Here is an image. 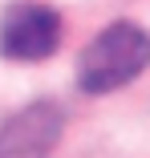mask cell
<instances>
[{
  "label": "cell",
  "mask_w": 150,
  "mask_h": 158,
  "mask_svg": "<svg viewBox=\"0 0 150 158\" xmlns=\"http://www.w3.org/2000/svg\"><path fill=\"white\" fill-rule=\"evenodd\" d=\"M150 65V33L134 20H114L77 57V85L85 93H114Z\"/></svg>",
  "instance_id": "6da1fadb"
},
{
  "label": "cell",
  "mask_w": 150,
  "mask_h": 158,
  "mask_svg": "<svg viewBox=\"0 0 150 158\" xmlns=\"http://www.w3.org/2000/svg\"><path fill=\"white\" fill-rule=\"evenodd\" d=\"M61 45V16L45 4H20L0 24V49L8 61H45Z\"/></svg>",
  "instance_id": "7a4b0ae2"
},
{
  "label": "cell",
  "mask_w": 150,
  "mask_h": 158,
  "mask_svg": "<svg viewBox=\"0 0 150 158\" xmlns=\"http://www.w3.org/2000/svg\"><path fill=\"white\" fill-rule=\"evenodd\" d=\"M61 138V110L53 102H33L0 126V158H49Z\"/></svg>",
  "instance_id": "3957f363"
}]
</instances>
